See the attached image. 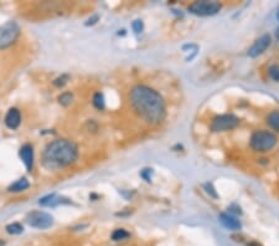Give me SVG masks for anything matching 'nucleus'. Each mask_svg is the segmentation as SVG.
<instances>
[{"mask_svg":"<svg viewBox=\"0 0 279 246\" xmlns=\"http://www.w3.org/2000/svg\"><path fill=\"white\" fill-rule=\"evenodd\" d=\"M132 107L146 122L159 124L166 117V106L164 98L152 87L138 85L129 93Z\"/></svg>","mask_w":279,"mask_h":246,"instance_id":"nucleus-1","label":"nucleus"},{"mask_svg":"<svg viewBox=\"0 0 279 246\" xmlns=\"http://www.w3.org/2000/svg\"><path fill=\"white\" fill-rule=\"evenodd\" d=\"M78 148L68 139H56L45 147L42 153V164L48 169H61L76 162Z\"/></svg>","mask_w":279,"mask_h":246,"instance_id":"nucleus-2","label":"nucleus"},{"mask_svg":"<svg viewBox=\"0 0 279 246\" xmlns=\"http://www.w3.org/2000/svg\"><path fill=\"white\" fill-rule=\"evenodd\" d=\"M278 138L274 133L270 131H264V129H260V131L253 132L250 136V148L260 153H264V152H270L277 146Z\"/></svg>","mask_w":279,"mask_h":246,"instance_id":"nucleus-3","label":"nucleus"},{"mask_svg":"<svg viewBox=\"0 0 279 246\" xmlns=\"http://www.w3.org/2000/svg\"><path fill=\"white\" fill-rule=\"evenodd\" d=\"M19 35L20 27L15 22H6L0 25V50L14 45Z\"/></svg>","mask_w":279,"mask_h":246,"instance_id":"nucleus-4","label":"nucleus"},{"mask_svg":"<svg viewBox=\"0 0 279 246\" xmlns=\"http://www.w3.org/2000/svg\"><path fill=\"white\" fill-rule=\"evenodd\" d=\"M220 10H221V4L218 2H208V0L195 2L188 7V12L198 17H211L217 14Z\"/></svg>","mask_w":279,"mask_h":246,"instance_id":"nucleus-5","label":"nucleus"},{"mask_svg":"<svg viewBox=\"0 0 279 246\" xmlns=\"http://www.w3.org/2000/svg\"><path fill=\"white\" fill-rule=\"evenodd\" d=\"M240 118L237 116L231 115V113H226V115L216 116L210 124V128L212 132H224L231 131V129L236 128L238 126Z\"/></svg>","mask_w":279,"mask_h":246,"instance_id":"nucleus-6","label":"nucleus"},{"mask_svg":"<svg viewBox=\"0 0 279 246\" xmlns=\"http://www.w3.org/2000/svg\"><path fill=\"white\" fill-rule=\"evenodd\" d=\"M26 222L30 225L31 227H35L38 230H45L48 229L54 225V217L45 211H31L26 215Z\"/></svg>","mask_w":279,"mask_h":246,"instance_id":"nucleus-7","label":"nucleus"},{"mask_svg":"<svg viewBox=\"0 0 279 246\" xmlns=\"http://www.w3.org/2000/svg\"><path fill=\"white\" fill-rule=\"evenodd\" d=\"M270 41L272 40H270V36L268 35V34L258 38L257 40L254 41V44L248 49V56H250V58H257V56L262 55V54L270 48Z\"/></svg>","mask_w":279,"mask_h":246,"instance_id":"nucleus-8","label":"nucleus"},{"mask_svg":"<svg viewBox=\"0 0 279 246\" xmlns=\"http://www.w3.org/2000/svg\"><path fill=\"white\" fill-rule=\"evenodd\" d=\"M220 222L224 225L226 229L232 230V231H238L241 230L242 225L240 222V220L237 219L236 216H234L232 214H227V213H221L218 216Z\"/></svg>","mask_w":279,"mask_h":246,"instance_id":"nucleus-9","label":"nucleus"},{"mask_svg":"<svg viewBox=\"0 0 279 246\" xmlns=\"http://www.w3.org/2000/svg\"><path fill=\"white\" fill-rule=\"evenodd\" d=\"M5 126L10 129H16L22 123V113L18 108H10L4 118Z\"/></svg>","mask_w":279,"mask_h":246,"instance_id":"nucleus-10","label":"nucleus"},{"mask_svg":"<svg viewBox=\"0 0 279 246\" xmlns=\"http://www.w3.org/2000/svg\"><path fill=\"white\" fill-rule=\"evenodd\" d=\"M20 158H22V163L26 167L28 172H31L34 168V148L31 144H24V146L20 148L19 152Z\"/></svg>","mask_w":279,"mask_h":246,"instance_id":"nucleus-11","label":"nucleus"},{"mask_svg":"<svg viewBox=\"0 0 279 246\" xmlns=\"http://www.w3.org/2000/svg\"><path fill=\"white\" fill-rule=\"evenodd\" d=\"M29 186H30V183L26 178H20V179H18L16 182L12 183V184L8 188V190L12 191V193H19V191L26 190Z\"/></svg>","mask_w":279,"mask_h":246,"instance_id":"nucleus-12","label":"nucleus"},{"mask_svg":"<svg viewBox=\"0 0 279 246\" xmlns=\"http://www.w3.org/2000/svg\"><path fill=\"white\" fill-rule=\"evenodd\" d=\"M60 203H62V199L60 196L56 195V194H50V195L44 196V198L40 199V201H38V204L42 206H55Z\"/></svg>","mask_w":279,"mask_h":246,"instance_id":"nucleus-13","label":"nucleus"},{"mask_svg":"<svg viewBox=\"0 0 279 246\" xmlns=\"http://www.w3.org/2000/svg\"><path fill=\"white\" fill-rule=\"evenodd\" d=\"M267 124L273 131L279 132V111H272L267 116Z\"/></svg>","mask_w":279,"mask_h":246,"instance_id":"nucleus-14","label":"nucleus"},{"mask_svg":"<svg viewBox=\"0 0 279 246\" xmlns=\"http://www.w3.org/2000/svg\"><path fill=\"white\" fill-rule=\"evenodd\" d=\"M110 237H112L113 241H124V240L130 237V234L126 229H116L110 235Z\"/></svg>","mask_w":279,"mask_h":246,"instance_id":"nucleus-15","label":"nucleus"},{"mask_svg":"<svg viewBox=\"0 0 279 246\" xmlns=\"http://www.w3.org/2000/svg\"><path fill=\"white\" fill-rule=\"evenodd\" d=\"M24 231V226L20 222H12L6 225V232L10 235H20Z\"/></svg>","mask_w":279,"mask_h":246,"instance_id":"nucleus-16","label":"nucleus"},{"mask_svg":"<svg viewBox=\"0 0 279 246\" xmlns=\"http://www.w3.org/2000/svg\"><path fill=\"white\" fill-rule=\"evenodd\" d=\"M93 105H94V107L98 108V110H104V96L100 92L96 93L94 97H93Z\"/></svg>","mask_w":279,"mask_h":246,"instance_id":"nucleus-17","label":"nucleus"},{"mask_svg":"<svg viewBox=\"0 0 279 246\" xmlns=\"http://www.w3.org/2000/svg\"><path fill=\"white\" fill-rule=\"evenodd\" d=\"M72 100H74V96L70 92H64L62 95L58 96V102L62 106H68L72 102Z\"/></svg>","mask_w":279,"mask_h":246,"instance_id":"nucleus-18","label":"nucleus"},{"mask_svg":"<svg viewBox=\"0 0 279 246\" xmlns=\"http://www.w3.org/2000/svg\"><path fill=\"white\" fill-rule=\"evenodd\" d=\"M268 74H270V79L279 82V65H272V66H270Z\"/></svg>","mask_w":279,"mask_h":246,"instance_id":"nucleus-19","label":"nucleus"},{"mask_svg":"<svg viewBox=\"0 0 279 246\" xmlns=\"http://www.w3.org/2000/svg\"><path fill=\"white\" fill-rule=\"evenodd\" d=\"M132 28H133V31L136 34H140L144 29V25L142 20H134L133 24H132Z\"/></svg>","mask_w":279,"mask_h":246,"instance_id":"nucleus-20","label":"nucleus"},{"mask_svg":"<svg viewBox=\"0 0 279 246\" xmlns=\"http://www.w3.org/2000/svg\"><path fill=\"white\" fill-rule=\"evenodd\" d=\"M67 80H68V76H67V75H62V76L58 77V79L54 81V85H55V86H58V87H61V86H64V84H66Z\"/></svg>","mask_w":279,"mask_h":246,"instance_id":"nucleus-21","label":"nucleus"},{"mask_svg":"<svg viewBox=\"0 0 279 246\" xmlns=\"http://www.w3.org/2000/svg\"><path fill=\"white\" fill-rule=\"evenodd\" d=\"M205 189H206V191H208V194H210L211 196H214V198H217V193H216V190H215V188H214L212 184H210V183H208V184H205Z\"/></svg>","mask_w":279,"mask_h":246,"instance_id":"nucleus-22","label":"nucleus"},{"mask_svg":"<svg viewBox=\"0 0 279 246\" xmlns=\"http://www.w3.org/2000/svg\"><path fill=\"white\" fill-rule=\"evenodd\" d=\"M96 20H98V17H96L94 19H90V20H88V23H86V25H87V27H88V25L96 24Z\"/></svg>","mask_w":279,"mask_h":246,"instance_id":"nucleus-23","label":"nucleus"},{"mask_svg":"<svg viewBox=\"0 0 279 246\" xmlns=\"http://www.w3.org/2000/svg\"><path fill=\"white\" fill-rule=\"evenodd\" d=\"M248 246H260V245L258 244V242H250V244H248Z\"/></svg>","mask_w":279,"mask_h":246,"instance_id":"nucleus-24","label":"nucleus"},{"mask_svg":"<svg viewBox=\"0 0 279 246\" xmlns=\"http://www.w3.org/2000/svg\"><path fill=\"white\" fill-rule=\"evenodd\" d=\"M276 36H277V39L279 40V29H277V31H276Z\"/></svg>","mask_w":279,"mask_h":246,"instance_id":"nucleus-25","label":"nucleus"},{"mask_svg":"<svg viewBox=\"0 0 279 246\" xmlns=\"http://www.w3.org/2000/svg\"><path fill=\"white\" fill-rule=\"evenodd\" d=\"M5 245V242L2 241V240H0V246H4Z\"/></svg>","mask_w":279,"mask_h":246,"instance_id":"nucleus-26","label":"nucleus"},{"mask_svg":"<svg viewBox=\"0 0 279 246\" xmlns=\"http://www.w3.org/2000/svg\"><path fill=\"white\" fill-rule=\"evenodd\" d=\"M277 19H278V22H279V9H278V13H277Z\"/></svg>","mask_w":279,"mask_h":246,"instance_id":"nucleus-27","label":"nucleus"}]
</instances>
